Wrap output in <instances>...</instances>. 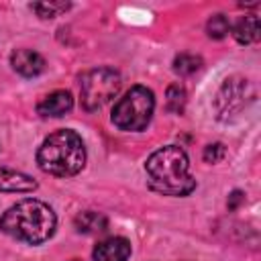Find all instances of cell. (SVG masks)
<instances>
[{"instance_id":"7","label":"cell","mask_w":261,"mask_h":261,"mask_svg":"<svg viewBox=\"0 0 261 261\" xmlns=\"http://www.w3.org/2000/svg\"><path fill=\"white\" fill-rule=\"evenodd\" d=\"M10 65L22 77H37L45 71V59L33 49H16L10 53Z\"/></svg>"},{"instance_id":"8","label":"cell","mask_w":261,"mask_h":261,"mask_svg":"<svg viewBox=\"0 0 261 261\" xmlns=\"http://www.w3.org/2000/svg\"><path fill=\"white\" fill-rule=\"evenodd\" d=\"M94 261H128L130 243L124 237H110L100 241L92 253Z\"/></svg>"},{"instance_id":"5","label":"cell","mask_w":261,"mask_h":261,"mask_svg":"<svg viewBox=\"0 0 261 261\" xmlns=\"http://www.w3.org/2000/svg\"><path fill=\"white\" fill-rule=\"evenodd\" d=\"M120 90V73L112 67H94L82 75L80 100L84 110L96 112L108 104Z\"/></svg>"},{"instance_id":"2","label":"cell","mask_w":261,"mask_h":261,"mask_svg":"<svg viewBox=\"0 0 261 261\" xmlns=\"http://www.w3.org/2000/svg\"><path fill=\"white\" fill-rule=\"evenodd\" d=\"M149 186L163 196H188L196 188L190 173V159L177 145H167L149 155L145 163Z\"/></svg>"},{"instance_id":"16","label":"cell","mask_w":261,"mask_h":261,"mask_svg":"<svg viewBox=\"0 0 261 261\" xmlns=\"http://www.w3.org/2000/svg\"><path fill=\"white\" fill-rule=\"evenodd\" d=\"M206 33H208V37H212V39H224V37L230 33V22H228V18H226L224 14H214V16H210L208 22H206Z\"/></svg>"},{"instance_id":"11","label":"cell","mask_w":261,"mask_h":261,"mask_svg":"<svg viewBox=\"0 0 261 261\" xmlns=\"http://www.w3.org/2000/svg\"><path fill=\"white\" fill-rule=\"evenodd\" d=\"M230 31H232V37L237 39V43H241V45L257 43V41H259V33H261L259 16H255V14H245V16H241V18L234 22V27H232Z\"/></svg>"},{"instance_id":"17","label":"cell","mask_w":261,"mask_h":261,"mask_svg":"<svg viewBox=\"0 0 261 261\" xmlns=\"http://www.w3.org/2000/svg\"><path fill=\"white\" fill-rule=\"evenodd\" d=\"M224 155H226V149L222 143H212L204 149V161L206 163H218L224 159Z\"/></svg>"},{"instance_id":"3","label":"cell","mask_w":261,"mask_h":261,"mask_svg":"<svg viewBox=\"0 0 261 261\" xmlns=\"http://www.w3.org/2000/svg\"><path fill=\"white\" fill-rule=\"evenodd\" d=\"M39 167L55 177H71L86 165V147L75 130L59 128L51 133L37 151Z\"/></svg>"},{"instance_id":"18","label":"cell","mask_w":261,"mask_h":261,"mask_svg":"<svg viewBox=\"0 0 261 261\" xmlns=\"http://www.w3.org/2000/svg\"><path fill=\"white\" fill-rule=\"evenodd\" d=\"M245 200V194L243 192H239V190H234L230 196H228V210H237L239 208V204Z\"/></svg>"},{"instance_id":"15","label":"cell","mask_w":261,"mask_h":261,"mask_svg":"<svg viewBox=\"0 0 261 261\" xmlns=\"http://www.w3.org/2000/svg\"><path fill=\"white\" fill-rule=\"evenodd\" d=\"M69 6H71L69 2H33L31 10H35L37 16H41V18H55L61 12L69 10Z\"/></svg>"},{"instance_id":"1","label":"cell","mask_w":261,"mask_h":261,"mask_svg":"<svg viewBox=\"0 0 261 261\" xmlns=\"http://www.w3.org/2000/svg\"><path fill=\"white\" fill-rule=\"evenodd\" d=\"M55 224L57 218L51 206L35 198H27L12 204L0 216V230L29 245H41L49 241L55 232Z\"/></svg>"},{"instance_id":"10","label":"cell","mask_w":261,"mask_h":261,"mask_svg":"<svg viewBox=\"0 0 261 261\" xmlns=\"http://www.w3.org/2000/svg\"><path fill=\"white\" fill-rule=\"evenodd\" d=\"M33 190H37V181L31 175L20 173L10 167H0V192L24 194V192H33Z\"/></svg>"},{"instance_id":"4","label":"cell","mask_w":261,"mask_h":261,"mask_svg":"<svg viewBox=\"0 0 261 261\" xmlns=\"http://www.w3.org/2000/svg\"><path fill=\"white\" fill-rule=\"evenodd\" d=\"M155 110V96L145 86H133L112 108V124L120 130H143Z\"/></svg>"},{"instance_id":"9","label":"cell","mask_w":261,"mask_h":261,"mask_svg":"<svg viewBox=\"0 0 261 261\" xmlns=\"http://www.w3.org/2000/svg\"><path fill=\"white\" fill-rule=\"evenodd\" d=\"M73 106V98L67 90H57V92H51L47 94L39 104H37V112L45 118H57V116H63L71 110Z\"/></svg>"},{"instance_id":"13","label":"cell","mask_w":261,"mask_h":261,"mask_svg":"<svg viewBox=\"0 0 261 261\" xmlns=\"http://www.w3.org/2000/svg\"><path fill=\"white\" fill-rule=\"evenodd\" d=\"M202 69V57L192 53H179L173 59V71L179 75H192Z\"/></svg>"},{"instance_id":"6","label":"cell","mask_w":261,"mask_h":261,"mask_svg":"<svg viewBox=\"0 0 261 261\" xmlns=\"http://www.w3.org/2000/svg\"><path fill=\"white\" fill-rule=\"evenodd\" d=\"M251 96H253V90H251L249 80L239 77V75L226 77L214 98V110H216L218 118L228 120V118L237 116L247 106Z\"/></svg>"},{"instance_id":"14","label":"cell","mask_w":261,"mask_h":261,"mask_svg":"<svg viewBox=\"0 0 261 261\" xmlns=\"http://www.w3.org/2000/svg\"><path fill=\"white\" fill-rule=\"evenodd\" d=\"M165 106L173 114H181L186 108V90L179 84H171L165 94Z\"/></svg>"},{"instance_id":"19","label":"cell","mask_w":261,"mask_h":261,"mask_svg":"<svg viewBox=\"0 0 261 261\" xmlns=\"http://www.w3.org/2000/svg\"><path fill=\"white\" fill-rule=\"evenodd\" d=\"M71 261H80V259H71Z\"/></svg>"},{"instance_id":"12","label":"cell","mask_w":261,"mask_h":261,"mask_svg":"<svg viewBox=\"0 0 261 261\" xmlns=\"http://www.w3.org/2000/svg\"><path fill=\"white\" fill-rule=\"evenodd\" d=\"M77 232H84V234H96V232H102L106 230L108 226V220L104 214L100 212H94V210H88V212H82L75 216L73 220Z\"/></svg>"}]
</instances>
